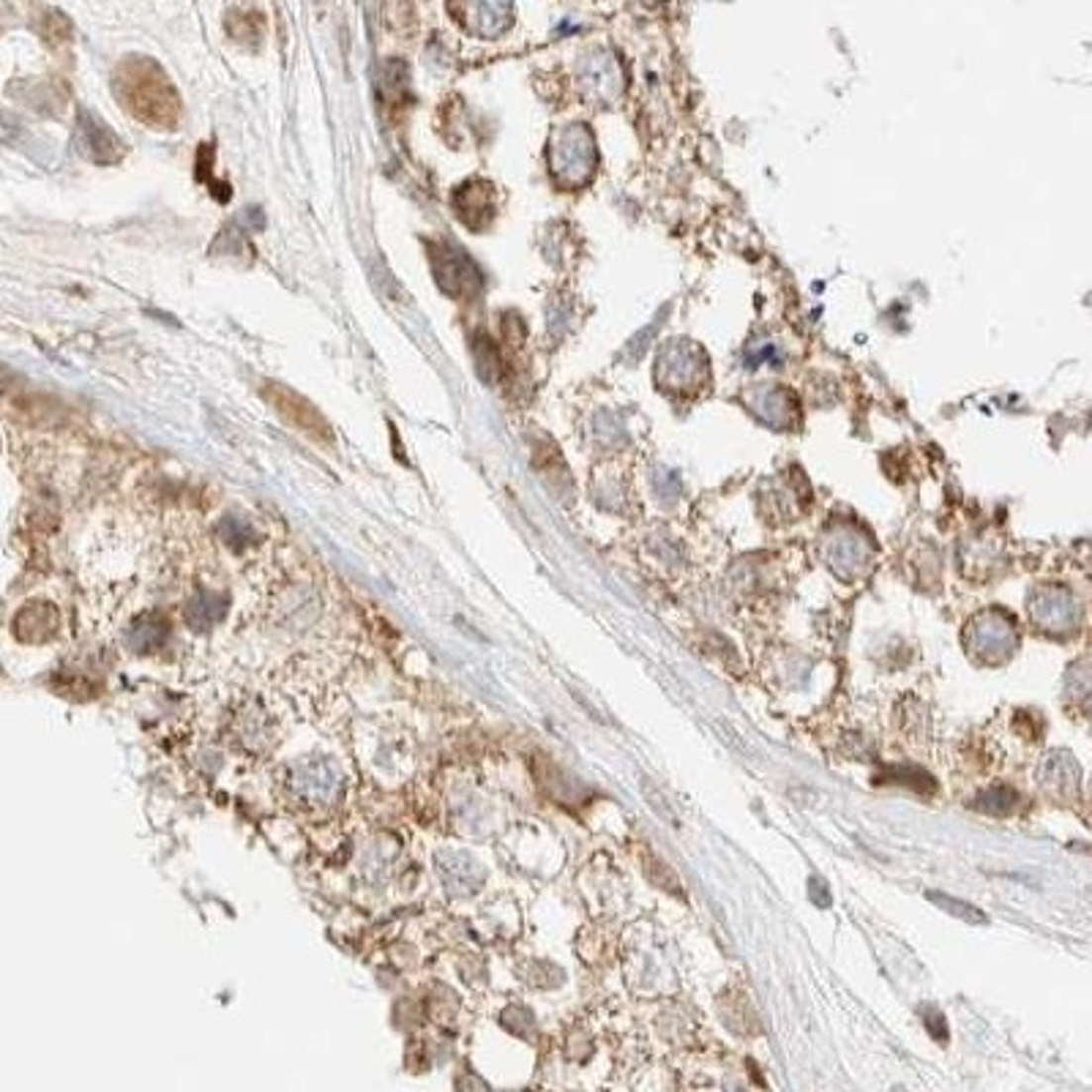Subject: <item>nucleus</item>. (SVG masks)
<instances>
[{
	"label": "nucleus",
	"mask_w": 1092,
	"mask_h": 1092,
	"mask_svg": "<svg viewBox=\"0 0 1092 1092\" xmlns=\"http://www.w3.org/2000/svg\"><path fill=\"white\" fill-rule=\"evenodd\" d=\"M929 896V901H935L937 907H943L945 913L950 915H956V918H961V921H969V924H986V913H980V910H975L972 904H967V901H956V899H950L947 893H926Z\"/></svg>",
	"instance_id": "nucleus-3"
},
{
	"label": "nucleus",
	"mask_w": 1092,
	"mask_h": 1092,
	"mask_svg": "<svg viewBox=\"0 0 1092 1092\" xmlns=\"http://www.w3.org/2000/svg\"><path fill=\"white\" fill-rule=\"evenodd\" d=\"M268 399H270V405L282 413V418H287L290 424H295L301 432H306L309 438H315V440L331 438V429H328V424L323 421V416H320V413H317L315 407L309 405L306 399L293 394L290 388L270 385Z\"/></svg>",
	"instance_id": "nucleus-2"
},
{
	"label": "nucleus",
	"mask_w": 1092,
	"mask_h": 1092,
	"mask_svg": "<svg viewBox=\"0 0 1092 1092\" xmlns=\"http://www.w3.org/2000/svg\"><path fill=\"white\" fill-rule=\"evenodd\" d=\"M926 1025H929V1030H932V1036L935 1038H943L945 1041L947 1033H945V1019L943 1016H937L935 1011H926Z\"/></svg>",
	"instance_id": "nucleus-4"
},
{
	"label": "nucleus",
	"mask_w": 1092,
	"mask_h": 1092,
	"mask_svg": "<svg viewBox=\"0 0 1092 1092\" xmlns=\"http://www.w3.org/2000/svg\"><path fill=\"white\" fill-rule=\"evenodd\" d=\"M118 90L137 118L146 124L169 126L178 118V96L167 77L150 60L126 63L118 74Z\"/></svg>",
	"instance_id": "nucleus-1"
}]
</instances>
